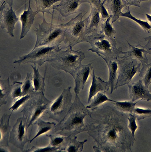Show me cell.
<instances>
[{"label":"cell","mask_w":151,"mask_h":152,"mask_svg":"<svg viewBox=\"0 0 151 152\" xmlns=\"http://www.w3.org/2000/svg\"><path fill=\"white\" fill-rule=\"evenodd\" d=\"M129 116L114 106L103 105L91 111L87 133L97 145L93 147L95 152H132L135 139L128 127Z\"/></svg>","instance_id":"6da1fadb"},{"label":"cell","mask_w":151,"mask_h":152,"mask_svg":"<svg viewBox=\"0 0 151 152\" xmlns=\"http://www.w3.org/2000/svg\"><path fill=\"white\" fill-rule=\"evenodd\" d=\"M91 112L81 101L78 95H75L71 106L59 123L58 129L64 136L71 137L88 131L92 123Z\"/></svg>","instance_id":"7a4b0ae2"},{"label":"cell","mask_w":151,"mask_h":152,"mask_svg":"<svg viewBox=\"0 0 151 152\" xmlns=\"http://www.w3.org/2000/svg\"><path fill=\"white\" fill-rule=\"evenodd\" d=\"M68 48L65 50H59L49 62L54 68L63 70L72 76L82 66L81 62L86 56L80 50H74Z\"/></svg>","instance_id":"3957f363"},{"label":"cell","mask_w":151,"mask_h":152,"mask_svg":"<svg viewBox=\"0 0 151 152\" xmlns=\"http://www.w3.org/2000/svg\"><path fill=\"white\" fill-rule=\"evenodd\" d=\"M85 42L89 43L91 47L88 50L100 57L119 58V55L122 54V48L117 47L115 39L108 37L100 32L87 36Z\"/></svg>","instance_id":"277c9868"},{"label":"cell","mask_w":151,"mask_h":152,"mask_svg":"<svg viewBox=\"0 0 151 152\" xmlns=\"http://www.w3.org/2000/svg\"><path fill=\"white\" fill-rule=\"evenodd\" d=\"M42 23L35 31L36 40L34 48L47 45H60L64 39V24H53L48 23L44 16Z\"/></svg>","instance_id":"5b68a950"},{"label":"cell","mask_w":151,"mask_h":152,"mask_svg":"<svg viewBox=\"0 0 151 152\" xmlns=\"http://www.w3.org/2000/svg\"><path fill=\"white\" fill-rule=\"evenodd\" d=\"M81 13L64 24V42L68 44L66 48L72 47L82 42H85L86 31L88 24L89 16L83 20Z\"/></svg>","instance_id":"8992f818"},{"label":"cell","mask_w":151,"mask_h":152,"mask_svg":"<svg viewBox=\"0 0 151 152\" xmlns=\"http://www.w3.org/2000/svg\"><path fill=\"white\" fill-rule=\"evenodd\" d=\"M60 47L59 45H47L33 48L29 53L20 56L13 63L19 65L31 63L41 66L45 63L49 62L60 49Z\"/></svg>","instance_id":"52a82bcc"},{"label":"cell","mask_w":151,"mask_h":152,"mask_svg":"<svg viewBox=\"0 0 151 152\" xmlns=\"http://www.w3.org/2000/svg\"><path fill=\"white\" fill-rule=\"evenodd\" d=\"M119 58L121 59L118 60V76L115 90L129 83L141 69V64L138 63L137 60L123 56Z\"/></svg>","instance_id":"ba28073f"},{"label":"cell","mask_w":151,"mask_h":152,"mask_svg":"<svg viewBox=\"0 0 151 152\" xmlns=\"http://www.w3.org/2000/svg\"><path fill=\"white\" fill-rule=\"evenodd\" d=\"M71 87L64 89L61 95L52 102L50 107V111L58 115L61 120L66 114L72 103Z\"/></svg>","instance_id":"9c48e42d"},{"label":"cell","mask_w":151,"mask_h":152,"mask_svg":"<svg viewBox=\"0 0 151 152\" xmlns=\"http://www.w3.org/2000/svg\"><path fill=\"white\" fill-rule=\"evenodd\" d=\"M19 20L12 7L0 9V28L6 29L7 33L11 37H14L13 30L15 29V24Z\"/></svg>","instance_id":"30bf717a"},{"label":"cell","mask_w":151,"mask_h":152,"mask_svg":"<svg viewBox=\"0 0 151 152\" xmlns=\"http://www.w3.org/2000/svg\"><path fill=\"white\" fill-rule=\"evenodd\" d=\"M129 96L131 101L134 102L138 99L151 101V94L148 88L144 84L141 79L127 84Z\"/></svg>","instance_id":"8fae6325"},{"label":"cell","mask_w":151,"mask_h":152,"mask_svg":"<svg viewBox=\"0 0 151 152\" xmlns=\"http://www.w3.org/2000/svg\"><path fill=\"white\" fill-rule=\"evenodd\" d=\"M92 63L82 65L79 69L72 76L75 82L74 91L75 95H78L80 91L84 88L93 67Z\"/></svg>","instance_id":"7c38bea8"},{"label":"cell","mask_w":151,"mask_h":152,"mask_svg":"<svg viewBox=\"0 0 151 152\" xmlns=\"http://www.w3.org/2000/svg\"><path fill=\"white\" fill-rule=\"evenodd\" d=\"M88 0H61L57 5H53L52 9L58 11L63 17L76 13L79 6Z\"/></svg>","instance_id":"4fadbf2b"},{"label":"cell","mask_w":151,"mask_h":152,"mask_svg":"<svg viewBox=\"0 0 151 152\" xmlns=\"http://www.w3.org/2000/svg\"><path fill=\"white\" fill-rule=\"evenodd\" d=\"M26 126L24 119L19 118L14 126L11 132V139L14 144L23 147L27 141Z\"/></svg>","instance_id":"5bb4252c"},{"label":"cell","mask_w":151,"mask_h":152,"mask_svg":"<svg viewBox=\"0 0 151 152\" xmlns=\"http://www.w3.org/2000/svg\"><path fill=\"white\" fill-rule=\"evenodd\" d=\"M126 41L129 49L127 51H123L122 54L124 55L123 56L138 60L142 64H147V55L148 52L144 46L139 43L136 45H131Z\"/></svg>","instance_id":"9a60e30c"},{"label":"cell","mask_w":151,"mask_h":152,"mask_svg":"<svg viewBox=\"0 0 151 152\" xmlns=\"http://www.w3.org/2000/svg\"><path fill=\"white\" fill-rule=\"evenodd\" d=\"M39 12L37 10L34 11L30 6V0H29L28 8L27 10H25L23 13L20 14V20L22 23V29L20 38H23L29 31L33 24L35 15Z\"/></svg>","instance_id":"2e32d148"},{"label":"cell","mask_w":151,"mask_h":152,"mask_svg":"<svg viewBox=\"0 0 151 152\" xmlns=\"http://www.w3.org/2000/svg\"><path fill=\"white\" fill-rule=\"evenodd\" d=\"M101 57L105 62L108 67L109 72V78L108 82L111 94L115 88L117 82L118 70V58H105Z\"/></svg>","instance_id":"e0dca14e"},{"label":"cell","mask_w":151,"mask_h":152,"mask_svg":"<svg viewBox=\"0 0 151 152\" xmlns=\"http://www.w3.org/2000/svg\"><path fill=\"white\" fill-rule=\"evenodd\" d=\"M92 81L90 87L87 103L89 104L92 98L98 93L100 92H105L109 88L108 81H105L100 77H97L93 70L91 74Z\"/></svg>","instance_id":"ac0fdd59"},{"label":"cell","mask_w":151,"mask_h":152,"mask_svg":"<svg viewBox=\"0 0 151 152\" xmlns=\"http://www.w3.org/2000/svg\"><path fill=\"white\" fill-rule=\"evenodd\" d=\"M103 1L104 5L112 19V24L121 16L123 8L126 7L121 0H104Z\"/></svg>","instance_id":"d6986e66"},{"label":"cell","mask_w":151,"mask_h":152,"mask_svg":"<svg viewBox=\"0 0 151 152\" xmlns=\"http://www.w3.org/2000/svg\"><path fill=\"white\" fill-rule=\"evenodd\" d=\"M91 12L89 15L88 24L86 31V34L97 32L98 26L100 23V13L99 10L95 6L90 4Z\"/></svg>","instance_id":"ffe728a7"},{"label":"cell","mask_w":151,"mask_h":152,"mask_svg":"<svg viewBox=\"0 0 151 152\" xmlns=\"http://www.w3.org/2000/svg\"><path fill=\"white\" fill-rule=\"evenodd\" d=\"M105 92H100L95 95L91 99L89 105L86 106L88 109L94 110L104 103L107 102H114L115 100L109 98L105 95Z\"/></svg>","instance_id":"44dd1931"},{"label":"cell","mask_w":151,"mask_h":152,"mask_svg":"<svg viewBox=\"0 0 151 152\" xmlns=\"http://www.w3.org/2000/svg\"><path fill=\"white\" fill-rule=\"evenodd\" d=\"M34 66H31L33 70V90L36 92H40L44 89L45 77H43L40 74L38 68H36V64Z\"/></svg>","instance_id":"7402d4cb"},{"label":"cell","mask_w":151,"mask_h":152,"mask_svg":"<svg viewBox=\"0 0 151 152\" xmlns=\"http://www.w3.org/2000/svg\"><path fill=\"white\" fill-rule=\"evenodd\" d=\"M142 100L140 99L136 102L131 101L119 102L115 100L113 104L117 110L129 115L133 114L136 104Z\"/></svg>","instance_id":"603a6c76"},{"label":"cell","mask_w":151,"mask_h":152,"mask_svg":"<svg viewBox=\"0 0 151 152\" xmlns=\"http://www.w3.org/2000/svg\"><path fill=\"white\" fill-rule=\"evenodd\" d=\"M61 0H35V6L37 11L41 12L44 16V13L52 14L50 10L52 8V6L56 2L60 1Z\"/></svg>","instance_id":"cb8c5ba5"},{"label":"cell","mask_w":151,"mask_h":152,"mask_svg":"<svg viewBox=\"0 0 151 152\" xmlns=\"http://www.w3.org/2000/svg\"><path fill=\"white\" fill-rule=\"evenodd\" d=\"M76 136L70 139L64 151L71 152H81L82 151L84 143L87 141L86 139L82 141L77 140Z\"/></svg>","instance_id":"d4e9b609"},{"label":"cell","mask_w":151,"mask_h":152,"mask_svg":"<svg viewBox=\"0 0 151 152\" xmlns=\"http://www.w3.org/2000/svg\"><path fill=\"white\" fill-rule=\"evenodd\" d=\"M139 72V76L144 85L148 88L151 83V63L143 64Z\"/></svg>","instance_id":"484cf974"},{"label":"cell","mask_w":151,"mask_h":152,"mask_svg":"<svg viewBox=\"0 0 151 152\" xmlns=\"http://www.w3.org/2000/svg\"><path fill=\"white\" fill-rule=\"evenodd\" d=\"M129 6L127 7V11L125 12H122L121 16L126 17L132 20L137 23L145 32L149 33L151 31V25L147 21L142 20L133 16L129 9Z\"/></svg>","instance_id":"4316f807"},{"label":"cell","mask_w":151,"mask_h":152,"mask_svg":"<svg viewBox=\"0 0 151 152\" xmlns=\"http://www.w3.org/2000/svg\"><path fill=\"white\" fill-rule=\"evenodd\" d=\"M47 104H38L33 108L31 113L29 121L27 125V129L42 115L47 108Z\"/></svg>","instance_id":"83f0119b"},{"label":"cell","mask_w":151,"mask_h":152,"mask_svg":"<svg viewBox=\"0 0 151 152\" xmlns=\"http://www.w3.org/2000/svg\"><path fill=\"white\" fill-rule=\"evenodd\" d=\"M38 124L37 132L35 136L31 140L30 143L37 137L50 130L55 125V123L45 122L41 119L38 120Z\"/></svg>","instance_id":"f1b7e54d"},{"label":"cell","mask_w":151,"mask_h":152,"mask_svg":"<svg viewBox=\"0 0 151 152\" xmlns=\"http://www.w3.org/2000/svg\"><path fill=\"white\" fill-rule=\"evenodd\" d=\"M111 19V16H109L104 22H101V31L100 32L108 37L113 38H114V35L116 32L113 27L112 24L110 23V21Z\"/></svg>","instance_id":"f546056e"},{"label":"cell","mask_w":151,"mask_h":152,"mask_svg":"<svg viewBox=\"0 0 151 152\" xmlns=\"http://www.w3.org/2000/svg\"><path fill=\"white\" fill-rule=\"evenodd\" d=\"M21 89L23 96L25 95L30 89L33 90V76L30 73H27V76L21 85Z\"/></svg>","instance_id":"4dcf8cb0"},{"label":"cell","mask_w":151,"mask_h":152,"mask_svg":"<svg viewBox=\"0 0 151 152\" xmlns=\"http://www.w3.org/2000/svg\"><path fill=\"white\" fill-rule=\"evenodd\" d=\"M133 114L137 116L138 121L144 119L151 117V109H144L135 107Z\"/></svg>","instance_id":"1f68e13d"},{"label":"cell","mask_w":151,"mask_h":152,"mask_svg":"<svg viewBox=\"0 0 151 152\" xmlns=\"http://www.w3.org/2000/svg\"><path fill=\"white\" fill-rule=\"evenodd\" d=\"M127 119L129 121L128 127L131 132L133 136L135 138V133L136 130L139 127L137 126L136 122L137 116L134 114H130L127 117Z\"/></svg>","instance_id":"d6a6232c"},{"label":"cell","mask_w":151,"mask_h":152,"mask_svg":"<svg viewBox=\"0 0 151 152\" xmlns=\"http://www.w3.org/2000/svg\"><path fill=\"white\" fill-rule=\"evenodd\" d=\"M30 97V95L28 94L19 97V98L16 100L12 105L9 108V110H11L12 112L17 110L21 105L28 100Z\"/></svg>","instance_id":"836d02e7"},{"label":"cell","mask_w":151,"mask_h":152,"mask_svg":"<svg viewBox=\"0 0 151 152\" xmlns=\"http://www.w3.org/2000/svg\"><path fill=\"white\" fill-rule=\"evenodd\" d=\"M123 4L126 7L131 6L140 7L141 3L149 0H121Z\"/></svg>","instance_id":"e575fe53"},{"label":"cell","mask_w":151,"mask_h":152,"mask_svg":"<svg viewBox=\"0 0 151 152\" xmlns=\"http://www.w3.org/2000/svg\"><path fill=\"white\" fill-rule=\"evenodd\" d=\"M17 86L14 89L12 93V96L14 98L19 97L22 95L21 85L22 82H16Z\"/></svg>","instance_id":"d590c367"},{"label":"cell","mask_w":151,"mask_h":152,"mask_svg":"<svg viewBox=\"0 0 151 152\" xmlns=\"http://www.w3.org/2000/svg\"><path fill=\"white\" fill-rule=\"evenodd\" d=\"M59 149L58 148L52 146H48L47 147L40 148L35 149L33 151L34 152H49L52 151L56 150Z\"/></svg>","instance_id":"8d00e7d4"},{"label":"cell","mask_w":151,"mask_h":152,"mask_svg":"<svg viewBox=\"0 0 151 152\" xmlns=\"http://www.w3.org/2000/svg\"><path fill=\"white\" fill-rule=\"evenodd\" d=\"M144 39L146 41H147V43L144 47L151 56V35L145 37Z\"/></svg>","instance_id":"74e56055"},{"label":"cell","mask_w":151,"mask_h":152,"mask_svg":"<svg viewBox=\"0 0 151 152\" xmlns=\"http://www.w3.org/2000/svg\"><path fill=\"white\" fill-rule=\"evenodd\" d=\"M13 0H0V8H4L5 6L7 4L9 7H11L13 4Z\"/></svg>","instance_id":"f35d334b"},{"label":"cell","mask_w":151,"mask_h":152,"mask_svg":"<svg viewBox=\"0 0 151 152\" xmlns=\"http://www.w3.org/2000/svg\"><path fill=\"white\" fill-rule=\"evenodd\" d=\"M145 15L148 21L151 24V15L147 14H146Z\"/></svg>","instance_id":"ab89813d"}]
</instances>
